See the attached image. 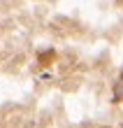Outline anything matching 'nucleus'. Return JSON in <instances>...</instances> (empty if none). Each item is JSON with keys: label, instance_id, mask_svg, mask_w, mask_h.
Returning a JSON list of instances; mask_svg holds the SVG:
<instances>
[{"label": "nucleus", "instance_id": "1", "mask_svg": "<svg viewBox=\"0 0 123 128\" xmlns=\"http://www.w3.org/2000/svg\"><path fill=\"white\" fill-rule=\"evenodd\" d=\"M53 61H56V51L53 49H47V51H40V54H37V63H40L42 68L51 65Z\"/></svg>", "mask_w": 123, "mask_h": 128}]
</instances>
